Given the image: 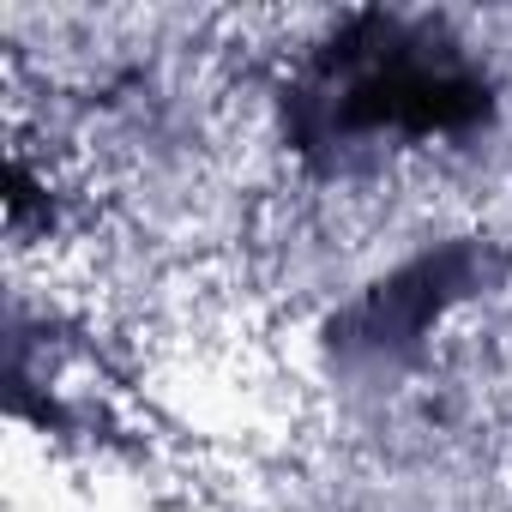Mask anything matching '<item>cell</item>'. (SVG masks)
Listing matches in <instances>:
<instances>
[{"label": "cell", "mask_w": 512, "mask_h": 512, "mask_svg": "<svg viewBox=\"0 0 512 512\" xmlns=\"http://www.w3.org/2000/svg\"><path fill=\"white\" fill-rule=\"evenodd\" d=\"M494 121V79L440 25L410 13H350L290 79L284 133L308 163H338L380 139H458Z\"/></svg>", "instance_id": "obj_1"}, {"label": "cell", "mask_w": 512, "mask_h": 512, "mask_svg": "<svg viewBox=\"0 0 512 512\" xmlns=\"http://www.w3.org/2000/svg\"><path fill=\"white\" fill-rule=\"evenodd\" d=\"M488 266H494V253L476 247V241H446L434 253H416L410 266H398L392 278L362 290L332 320L338 362H374V368L380 362H410L422 350V338L446 320V308L476 296Z\"/></svg>", "instance_id": "obj_2"}]
</instances>
